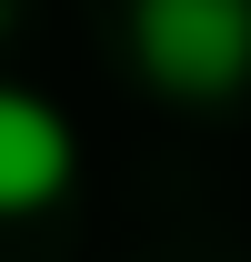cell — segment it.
I'll list each match as a JSON object with an SVG mask.
<instances>
[{"mask_svg": "<svg viewBox=\"0 0 251 262\" xmlns=\"http://www.w3.org/2000/svg\"><path fill=\"white\" fill-rule=\"evenodd\" d=\"M131 51L171 101H221L251 81V0H131Z\"/></svg>", "mask_w": 251, "mask_h": 262, "instance_id": "obj_1", "label": "cell"}, {"mask_svg": "<svg viewBox=\"0 0 251 262\" xmlns=\"http://www.w3.org/2000/svg\"><path fill=\"white\" fill-rule=\"evenodd\" d=\"M70 182V121L40 91H0V212H40Z\"/></svg>", "mask_w": 251, "mask_h": 262, "instance_id": "obj_2", "label": "cell"}, {"mask_svg": "<svg viewBox=\"0 0 251 262\" xmlns=\"http://www.w3.org/2000/svg\"><path fill=\"white\" fill-rule=\"evenodd\" d=\"M0 20H10V0H0Z\"/></svg>", "mask_w": 251, "mask_h": 262, "instance_id": "obj_3", "label": "cell"}]
</instances>
